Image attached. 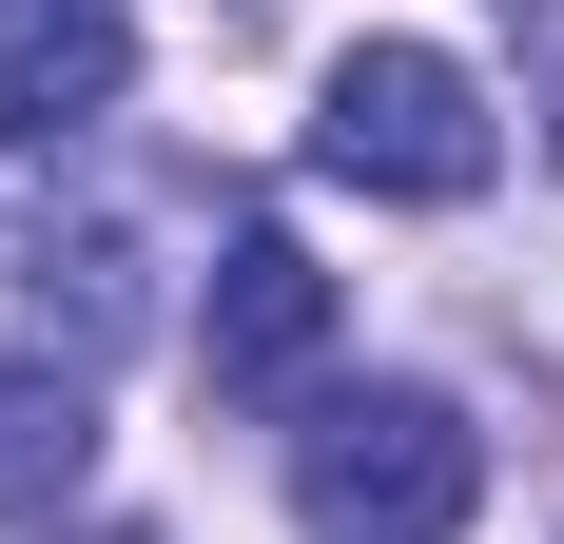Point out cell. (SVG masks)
<instances>
[{
  "label": "cell",
  "instance_id": "obj_5",
  "mask_svg": "<svg viewBox=\"0 0 564 544\" xmlns=\"http://www.w3.org/2000/svg\"><path fill=\"white\" fill-rule=\"evenodd\" d=\"M78 467H98V409H78L58 370H0V525L78 505Z\"/></svg>",
  "mask_w": 564,
  "mask_h": 544
},
{
  "label": "cell",
  "instance_id": "obj_4",
  "mask_svg": "<svg viewBox=\"0 0 564 544\" xmlns=\"http://www.w3.org/2000/svg\"><path fill=\"white\" fill-rule=\"evenodd\" d=\"M137 78V0H0V156H40Z\"/></svg>",
  "mask_w": 564,
  "mask_h": 544
},
{
  "label": "cell",
  "instance_id": "obj_1",
  "mask_svg": "<svg viewBox=\"0 0 564 544\" xmlns=\"http://www.w3.org/2000/svg\"><path fill=\"white\" fill-rule=\"evenodd\" d=\"M487 505V428L448 389H332L292 428V525L312 544H467Z\"/></svg>",
  "mask_w": 564,
  "mask_h": 544
},
{
  "label": "cell",
  "instance_id": "obj_2",
  "mask_svg": "<svg viewBox=\"0 0 564 544\" xmlns=\"http://www.w3.org/2000/svg\"><path fill=\"white\" fill-rule=\"evenodd\" d=\"M312 175H350V195H409V215L487 195V175H507V137H487V78H467L448 40H350V58H332V98H312Z\"/></svg>",
  "mask_w": 564,
  "mask_h": 544
},
{
  "label": "cell",
  "instance_id": "obj_3",
  "mask_svg": "<svg viewBox=\"0 0 564 544\" xmlns=\"http://www.w3.org/2000/svg\"><path fill=\"white\" fill-rule=\"evenodd\" d=\"M195 370H215V409H292V389L332 370V272L292 253L273 215L215 253V312H195Z\"/></svg>",
  "mask_w": 564,
  "mask_h": 544
}]
</instances>
